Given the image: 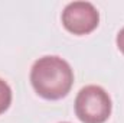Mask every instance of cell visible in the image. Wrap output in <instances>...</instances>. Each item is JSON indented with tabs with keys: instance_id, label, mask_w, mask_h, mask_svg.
<instances>
[{
	"instance_id": "cell-4",
	"label": "cell",
	"mask_w": 124,
	"mask_h": 123,
	"mask_svg": "<svg viewBox=\"0 0 124 123\" xmlns=\"http://www.w3.org/2000/svg\"><path fill=\"white\" fill-rule=\"evenodd\" d=\"M12 104V88L10 86L0 78V114H3Z\"/></svg>"
},
{
	"instance_id": "cell-5",
	"label": "cell",
	"mask_w": 124,
	"mask_h": 123,
	"mask_svg": "<svg viewBox=\"0 0 124 123\" xmlns=\"http://www.w3.org/2000/svg\"><path fill=\"white\" fill-rule=\"evenodd\" d=\"M116 42H117V48L124 54V28H121L120 32L117 33V39H116Z\"/></svg>"
},
{
	"instance_id": "cell-2",
	"label": "cell",
	"mask_w": 124,
	"mask_h": 123,
	"mask_svg": "<svg viewBox=\"0 0 124 123\" xmlns=\"http://www.w3.org/2000/svg\"><path fill=\"white\" fill-rule=\"evenodd\" d=\"M113 103L102 87L85 86L75 98V114L82 123H104L111 116Z\"/></svg>"
},
{
	"instance_id": "cell-1",
	"label": "cell",
	"mask_w": 124,
	"mask_h": 123,
	"mask_svg": "<svg viewBox=\"0 0 124 123\" xmlns=\"http://www.w3.org/2000/svg\"><path fill=\"white\" fill-rule=\"evenodd\" d=\"M33 90L45 100H61L71 91L74 71L61 57L45 55L33 62L31 70Z\"/></svg>"
},
{
	"instance_id": "cell-3",
	"label": "cell",
	"mask_w": 124,
	"mask_h": 123,
	"mask_svg": "<svg viewBox=\"0 0 124 123\" xmlns=\"http://www.w3.org/2000/svg\"><path fill=\"white\" fill-rule=\"evenodd\" d=\"M61 20L68 32L74 35H88L97 29L100 13L90 1H72L65 6Z\"/></svg>"
}]
</instances>
